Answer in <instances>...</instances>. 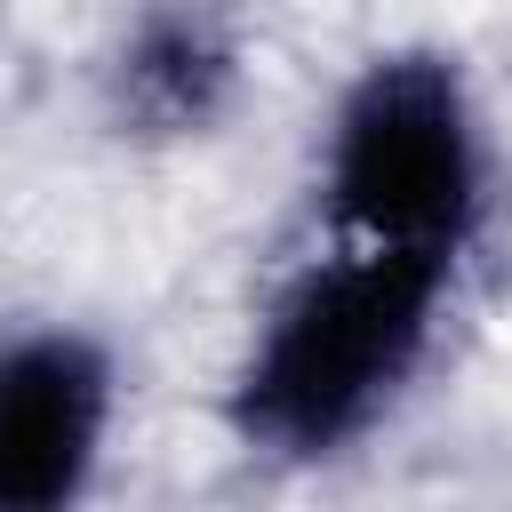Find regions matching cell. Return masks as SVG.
<instances>
[{"label": "cell", "mask_w": 512, "mask_h": 512, "mask_svg": "<svg viewBox=\"0 0 512 512\" xmlns=\"http://www.w3.org/2000/svg\"><path fill=\"white\" fill-rule=\"evenodd\" d=\"M448 288L456 264L328 240L256 312L224 376V432L272 472H320L352 456L432 360Z\"/></svg>", "instance_id": "6da1fadb"}, {"label": "cell", "mask_w": 512, "mask_h": 512, "mask_svg": "<svg viewBox=\"0 0 512 512\" xmlns=\"http://www.w3.org/2000/svg\"><path fill=\"white\" fill-rule=\"evenodd\" d=\"M312 200L336 248L464 264L496 208V144L456 48H368L320 120Z\"/></svg>", "instance_id": "7a4b0ae2"}, {"label": "cell", "mask_w": 512, "mask_h": 512, "mask_svg": "<svg viewBox=\"0 0 512 512\" xmlns=\"http://www.w3.org/2000/svg\"><path fill=\"white\" fill-rule=\"evenodd\" d=\"M120 424V360L80 320L0 336V512H88Z\"/></svg>", "instance_id": "3957f363"}, {"label": "cell", "mask_w": 512, "mask_h": 512, "mask_svg": "<svg viewBox=\"0 0 512 512\" xmlns=\"http://www.w3.org/2000/svg\"><path fill=\"white\" fill-rule=\"evenodd\" d=\"M96 96L128 144H200L248 96V40L224 0H144L96 64Z\"/></svg>", "instance_id": "277c9868"}]
</instances>
